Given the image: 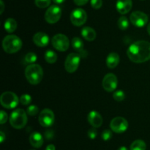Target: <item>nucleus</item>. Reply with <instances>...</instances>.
I'll list each match as a JSON object with an SVG mask.
<instances>
[{"mask_svg":"<svg viewBox=\"0 0 150 150\" xmlns=\"http://www.w3.org/2000/svg\"><path fill=\"white\" fill-rule=\"evenodd\" d=\"M127 57L133 63H142L150 60V43L146 41H139L129 46Z\"/></svg>","mask_w":150,"mask_h":150,"instance_id":"1","label":"nucleus"},{"mask_svg":"<svg viewBox=\"0 0 150 150\" xmlns=\"http://www.w3.org/2000/svg\"><path fill=\"white\" fill-rule=\"evenodd\" d=\"M25 76L28 82L32 85H38L41 82L43 76L42 67L38 64H30L25 70Z\"/></svg>","mask_w":150,"mask_h":150,"instance_id":"2","label":"nucleus"},{"mask_svg":"<svg viewBox=\"0 0 150 150\" xmlns=\"http://www.w3.org/2000/svg\"><path fill=\"white\" fill-rule=\"evenodd\" d=\"M22 44L21 38L14 35H7L2 41L3 49L8 54H14L18 51L21 49Z\"/></svg>","mask_w":150,"mask_h":150,"instance_id":"3","label":"nucleus"},{"mask_svg":"<svg viewBox=\"0 0 150 150\" xmlns=\"http://www.w3.org/2000/svg\"><path fill=\"white\" fill-rule=\"evenodd\" d=\"M10 125L13 128L21 129L26 126L27 123V116L23 109H16L13 110L10 116Z\"/></svg>","mask_w":150,"mask_h":150,"instance_id":"4","label":"nucleus"},{"mask_svg":"<svg viewBox=\"0 0 150 150\" xmlns=\"http://www.w3.org/2000/svg\"><path fill=\"white\" fill-rule=\"evenodd\" d=\"M1 104L7 109L15 108L18 104V98L15 93L7 91L4 92L0 97Z\"/></svg>","mask_w":150,"mask_h":150,"instance_id":"5","label":"nucleus"},{"mask_svg":"<svg viewBox=\"0 0 150 150\" xmlns=\"http://www.w3.org/2000/svg\"><path fill=\"white\" fill-rule=\"evenodd\" d=\"M81 61V56L78 53H70L67 55L64 62V68L69 73H73L79 68Z\"/></svg>","mask_w":150,"mask_h":150,"instance_id":"6","label":"nucleus"},{"mask_svg":"<svg viewBox=\"0 0 150 150\" xmlns=\"http://www.w3.org/2000/svg\"><path fill=\"white\" fill-rule=\"evenodd\" d=\"M52 45L58 51H64L70 46V41L66 35L57 34L52 38Z\"/></svg>","mask_w":150,"mask_h":150,"instance_id":"7","label":"nucleus"},{"mask_svg":"<svg viewBox=\"0 0 150 150\" xmlns=\"http://www.w3.org/2000/svg\"><path fill=\"white\" fill-rule=\"evenodd\" d=\"M62 16V9L57 5L48 7L45 13V19L48 23L55 24L59 21Z\"/></svg>","mask_w":150,"mask_h":150,"instance_id":"8","label":"nucleus"},{"mask_svg":"<svg viewBox=\"0 0 150 150\" xmlns=\"http://www.w3.org/2000/svg\"><path fill=\"white\" fill-rule=\"evenodd\" d=\"M87 20V15L84 10L81 8L75 9L70 14V21L76 26H82Z\"/></svg>","mask_w":150,"mask_h":150,"instance_id":"9","label":"nucleus"},{"mask_svg":"<svg viewBox=\"0 0 150 150\" xmlns=\"http://www.w3.org/2000/svg\"><path fill=\"white\" fill-rule=\"evenodd\" d=\"M128 127V122L125 118L117 116L113 119L110 123V128L116 133H122Z\"/></svg>","mask_w":150,"mask_h":150,"instance_id":"10","label":"nucleus"},{"mask_svg":"<svg viewBox=\"0 0 150 150\" xmlns=\"http://www.w3.org/2000/svg\"><path fill=\"white\" fill-rule=\"evenodd\" d=\"M54 122V113L50 109H44L39 116V123L43 127H49Z\"/></svg>","mask_w":150,"mask_h":150,"instance_id":"11","label":"nucleus"},{"mask_svg":"<svg viewBox=\"0 0 150 150\" xmlns=\"http://www.w3.org/2000/svg\"><path fill=\"white\" fill-rule=\"evenodd\" d=\"M130 22L137 27H143L148 22V16L142 11H134L130 16Z\"/></svg>","mask_w":150,"mask_h":150,"instance_id":"12","label":"nucleus"},{"mask_svg":"<svg viewBox=\"0 0 150 150\" xmlns=\"http://www.w3.org/2000/svg\"><path fill=\"white\" fill-rule=\"evenodd\" d=\"M117 85H118V80L114 74H107L103 79V87L107 92H112L115 91Z\"/></svg>","mask_w":150,"mask_h":150,"instance_id":"13","label":"nucleus"},{"mask_svg":"<svg viewBox=\"0 0 150 150\" xmlns=\"http://www.w3.org/2000/svg\"><path fill=\"white\" fill-rule=\"evenodd\" d=\"M87 119L89 123L93 127H100L103 124L102 116L98 112L95 111V110H92V111L89 112L87 116Z\"/></svg>","mask_w":150,"mask_h":150,"instance_id":"14","label":"nucleus"},{"mask_svg":"<svg viewBox=\"0 0 150 150\" xmlns=\"http://www.w3.org/2000/svg\"><path fill=\"white\" fill-rule=\"evenodd\" d=\"M133 6L132 0H117L116 7L120 14H127L130 11Z\"/></svg>","mask_w":150,"mask_h":150,"instance_id":"15","label":"nucleus"},{"mask_svg":"<svg viewBox=\"0 0 150 150\" xmlns=\"http://www.w3.org/2000/svg\"><path fill=\"white\" fill-rule=\"evenodd\" d=\"M72 46L74 49L75 51H77L78 54L81 56V57H86L87 56V52L83 48V43L80 38L75 37L72 39Z\"/></svg>","mask_w":150,"mask_h":150,"instance_id":"16","label":"nucleus"},{"mask_svg":"<svg viewBox=\"0 0 150 150\" xmlns=\"http://www.w3.org/2000/svg\"><path fill=\"white\" fill-rule=\"evenodd\" d=\"M33 41L38 46L45 47L49 43V37L45 32H37L33 36Z\"/></svg>","mask_w":150,"mask_h":150,"instance_id":"17","label":"nucleus"},{"mask_svg":"<svg viewBox=\"0 0 150 150\" xmlns=\"http://www.w3.org/2000/svg\"><path fill=\"white\" fill-rule=\"evenodd\" d=\"M29 142L35 148H40L43 144V138L40 132H32L29 136Z\"/></svg>","mask_w":150,"mask_h":150,"instance_id":"18","label":"nucleus"},{"mask_svg":"<svg viewBox=\"0 0 150 150\" xmlns=\"http://www.w3.org/2000/svg\"><path fill=\"white\" fill-rule=\"evenodd\" d=\"M120 63V55L116 52H111L106 58V65L109 69H114Z\"/></svg>","mask_w":150,"mask_h":150,"instance_id":"19","label":"nucleus"},{"mask_svg":"<svg viewBox=\"0 0 150 150\" xmlns=\"http://www.w3.org/2000/svg\"><path fill=\"white\" fill-rule=\"evenodd\" d=\"M81 35L85 40L92 41L96 38V32L90 26H85L81 29Z\"/></svg>","mask_w":150,"mask_h":150,"instance_id":"20","label":"nucleus"},{"mask_svg":"<svg viewBox=\"0 0 150 150\" xmlns=\"http://www.w3.org/2000/svg\"><path fill=\"white\" fill-rule=\"evenodd\" d=\"M4 29L7 31L8 33H12V32H15L16 29H17L18 24L15 19H12V18H9L4 22Z\"/></svg>","mask_w":150,"mask_h":150,"instance_id":"21","label":"nucleus"},{"mask_svg":"<svg viewBox=\"0 0 150 150\" xmlns=\"http://www.w3.org/2000/svg\"><path fill=\"white\" fill-rule=\"evenodd\" d=\"M130 150H146V143L142 140H136L130 145Z\"/></svg>","mask_w":150,"mask_h":150,"instance_id":"22","label":"nucleus"},{"mask_svg":"<svg viewBox=\"0 0 150 150\" xmlns=\"http://www.w3.org/2000/svg\"><path fill=\"white\" fill-rule=\"evenodd\" d=\"M45 60L50 64L55 63L57 60V54L52 50H48L45 53Z\"/></svg>","mask_w":150,"mask_h":150,"instance_id":"23","label":"nucleus"},{"mask_svg":"<svg viewBox=\"0 0 150 150\" xmlns=\"http://www.w3.org/2000/svg\"><path fill=\"white\" fill-rule=\"evenodd\" d=\"M118 27L122 30H125L129 26V21L127 17L125 16H122L119 19L118 22H117Z\"/></svg>","mask_w":150,"mask_h":150,"instance_id":"24","label":"nucleus"},{"mask_svg":"<svg viewBox=\"0 0 150 150\" xmlns=\"http://www.w3.org/2000/svg\"><path fill=\"white\" fill-rule=\"evenodd\" d=\"M38 59L37 57V54L34 52H29L26 54L24 57V61L25 63H28V64H33L34 63H35Z\"/></svg>","mask_w":150,"mask_h":150,"instance_id":"25","label":"nucleus"},{"mask_svg":"<svg viewBox=\"0 0 150 150\" xmlns=\"http://www.w3.org/2000/svg\"><path fill=\"white\" fill-rule=\"evenodd\" d=\"M51 0H35V5L39 8H45L51 4Z\"/></svg>","mask_w":150,"mask_h":150,"instance_id":"26","label":"nucleus"},{"mask_svg":"<svg viewBox=\"0 0 150 150\" xmlns=\"http://www.w3.org/2000/svg\"><path fill=\"white\" fill-rule=\"evenodd\" d=\"M113 97L114 99L117 101H122L125 99V94L124 91L119 90V91H115L113 94Z\"/></svg>","mask_w":150,"mask_h":150,"instance_id":"27","label":"nucleus"},{"mask_svg":"<svg viewBox=\"0 0 150 150\" xmlns=\"http://www.w3.org/2000/svg\"><path fill=\"white\" fill-rule=\"evenodd\" d=\"M20 101L23 105H28L32 101V97L29 94H23L21 96Z\"/></svg>","mask_w":150,"mask_h":150,"instance_id":"28","label":"nucleus"},{"mask_svg":"<svg viewBox=\"0 0 150 150\" xmlns=\"http://www.w3.org/2000/svg\"><path fill=\"white\" fill-rule=\"evenodd\" d=\"M39 108L36 105H30L27 108V113L31 116H34L38 114Z\"/></svg>","mask_w":150,"mask_h":150,"instance_id":"29","label":"nucleus"},{"mask_svg":"<svg viewBox=\"0 0 150 150\" xmlns=\"http://www.w3.org/2000/svg\"><path fill=\"white\" fill-rule=\"evenodd\" d=\"M101 136H102V138L103 141H108V140L111 139V137H112V133H111V131L109 130V129H105V130H103V132H102V135H101Z\"/></svg>","mask_w":150,"mask_h":150,"instance_id":"30","label":"nucleus"},{"mask_svg":"<svg viewBox=\"0 0 150 150\" xmlns=\"http://www.w3.org/2000/svg\"><path fill=\"white\" fill-rule=\"evenodd\" d=\"M87 135L90 139H92V140L95 139L97 137V135H98V132H97V130H96V128L95 127L90 128V129L88 130Z\"/></svg>","mask_w":150,"mask_h":150,"instance_id":"31","label":"nucleus"},{"mask_svg":"<svg viewBox=\"0 0 150 150\" xmlns=\"http://www.w3.org/2000/svg\"><path fill=\"white\" fill-rule=\"evenodd\" d=\"M91 5L94 9H100L103 5L102 0H91Z\"/></svg>","mask_w":150,"mask_h":150,"instance_id":"32","label":"nucleus"},{"mask_svg":"<svg viewBox=\"0 0 150 150\" xmlns=\"http://www.w3.org/2000/svg\"><path fill=\"white\" fill-rule=\"evenodd\" d=\"M7 120V114L4 111V110H1V122L0 124H3L5 123Z\"/></svg>","mask_w":150,"mask_h":150,"instance_id":"33","label":"nucleus"},{"mask_svg":"<svg viewBox=\"0 0 150 150\" xmlns=\"http://www.w3.org/2000/svg\"><path fill=\"white\" fill-rule=\"evenodd\" d=\"M45 136L46 139L51 140L54 138V132L52 130H51V129H48V130H47L45 132Z\"/></svg>","mask_w":150,"mask_h":150,"instance_id":"34","label":"nucleus"},{"mask_svg":"<svg viewBox=\"0 0 150 150\" xmlns=\"http://www.w3.org/2000/svg\"><path fill=\"white\" fill-rule=\"evenodd\" d=\"M75 2V4L76 5H79V6H82V5H84L86 4V3L88 2L89 0H73Z\"/></svg>","mask_w":150,"mask_h":150,"instance_id":"35","label":"nucleus"},{"mask_svg":"<svg viewBox=\"0 0 150 150\" xmlns=\"http://www.w3.org/2000/svg\"><path fill=\"white\" fill-rule=\"evenodd\" d=\"M4 139H5V135H4V132L1 131V132H0V142L3 143Z\"/></svg>","mask_w":150,"mask_h":150,"instance_id":"36","label":"nucleus"},{"mask_svg":"<svg viewBox=\"0 0 150 150\" xmlns=\"http://www.w3.org/2000/svg\"><path fill=\"white\" fill-rule=\"evenodd\" d=\"M45 150H56L55 146L53 145V144H49L48 146H47Z\"/></svg>","mask_w":150,"mask_h":150,"instance_id":"37","label":"nucleus"},{"mask_svg":"<svg viewBox=\"0 0 150 150\" xmlns=\"http://www.w3.org/2000/svg\"><path fill=\"white\" fill-rule=\"evenodd\" d=\"M0 4H1V11H0V13H2L3 11H4V3H3V1L2 0H1L0 1Z\"/></svg>","mask_w":150,"mask_h":150,"instance_id":"38","label":"nucleus"},{"mask_svg":"<svg viewBox=\"0 0 150 150\" xmlns=\"http://www.w3.org/2000/svg\"><path fill=\"white\" fill-rule=\"evenodd\" d=\"M65 1V0H53V1H54V3H56V4H62L64 1Z\"/></svg>","mask_w":150,"mask_h":150,"instance_id":"39","label":"nucleus"},{"mask_svg":"<svg viewBox=\"0 0 150 150\" xmlns=\"http://www.w3.org/2000/svg\"><path fill=\"white\" fill-rule=\"evenodd\" d=\"M117 150H128L126 146H120Z\"/></svg>","mask_w":150,"mask_h":150,"instance_id":"40","label":"nucleus"},{"mask_svg":"<svg viewBox=\"0 0 150 150\" xmlns=\"http://www.w3.org/2000/svg\"><path fill=\"white\" fill-rule=\"evenodd\" d=\"M147 32H148V33H149V35H150V23L148 24V26H147Z\"/></svg>","mask_w":150,"mask_h":150,"instance_id":"41","label":"nucleus"},{"mask_svg":"<svg viewBox=\"0 0 150 150\" xmlns=\"http://www.w3.org/2000/svg\"><path fill=\"white\" fill-rule=\"evenodd\" d=\"M31 150H35V149H31Z\"/></svg>","mask_w":150,"mask_h":150,"instance_id":"42","label":"nucleus"}]
</instances>
